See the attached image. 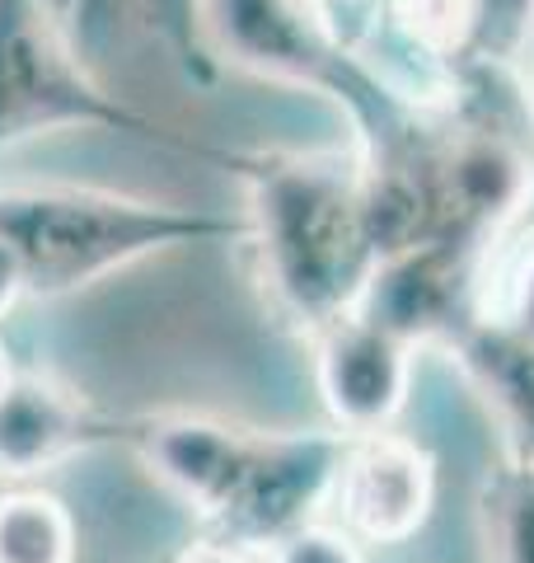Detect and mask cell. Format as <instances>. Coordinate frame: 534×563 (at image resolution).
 Here are the masks:
<instances>
[{"instance_id": "1", "label": "cell", "mask_w": 534, "mask_h": 563, "mask_svg": "<svg viewBox=\"0 0 534 563\" xmlns=\"http://www.w3.org/2000/svg\"><path fill=\"white\" fill-rule=\"evenodd\" d=\"M248 235L272 310L314 343L366 301L385 263V231L356 151L240 155Z\"/></svg>"}, {"instance_id": "2", "label": "cell", "mask_w": 534, "mask_h": 563, "mask_svg": "<svg viewBox=\"0 0 534 563\" xmlns=\"http://www.w3.org/2000/svg\"><path fill=\"white\" fill-rule=\"evenodd\" d=\"M122 442L198 512L221 544L277 550L324 521L352 432H263L221 418H141Z\"/></svg>"}, {"instance_id": "3", "label": "cell", "mask_w": 534, "mask_h": 563, "mask_svg": "<svg viewBox=\"0 0 534 563\" xmlns=\"http://www.w3.org/2000/svg\"><path fill=\"white\" fill-rule=\"evenodd\" d=\"M198 38L207 57L329 99L370 179H403L441 146L436 109L337 38L314 0H198Z\"/></svg>"}, {"instance_id": "4", "label": "cell", "mask_w": 534, "mask_h": 563, "mask_svg": "<svg viewBox=\"0 0 534 563\" xmlns=\"http://www.w3.org/2000/svg\"><path fill=\"white\" fill-rule=\"evenodd\" d=\"M244 217L146 202L103 188H0V240L24 268V296L80 291L89 282L178 244L244 240Z\"/></svg>"}, {"instance_id": "5", "label": "cell", "mask_w": 534, "mask_h": 563, "mask_svg": "<svg viewBox=\"0 0 534 563\" xmlns=\"http://www.w3.org/2000/svg\"><path fill=\"white\" fill-rule=\"evenodd\" d=\"M66 128L127 132L230 169L240 161L235 151H211L122 103L99 80V70L85 66L66 24L47 10V0H0V151Z\"/></svg>"}, {"instance_id": "6", "label": "cell", "mask_w": 534, "mask_h": 563, "mask_svg": "<svg viewBox=\"0 0 534 563\" xmlns=\"http://www.w3.org/2000/svg\"><path fill=\"white\" fill-rule=\"evenodd\" d=\"M432 455L399 432H366L347 442L324 521L356 544H403L408 536H418V526L432 512Z\"/></svg>"}, {"instance_id": "7", "label": "cell", "mask_w": 534, "mask_h": 563, "mask_svg": "<svg viewBox=\"0 0 534 563\" xmlns=\"http://www.w3.org/2000/svg\"><path fill=\"white\" fill-rule=\"evenodd\" d=\"M413 357H418L413 343H403L399 333L366 320L361 310H352L329 333H319L314 376L337 432H352V437L389 432V422L408 404Z\"/></svg>"}, {"instance_id": "8", "label": "cell", "mask_w": 534, "mask_h": 563, "mask_svg": "<svg viewBox=\"0 0 534 563\" xmlns=\"http://www.w3.org/2000/svg\"><path fill=\"white\" fill-rule=\"evenodd\" d=\"M122 428L38 372L0 376V474H38L99 442H118Z\"/></svg>"}, {"instance_id": "9", "label": "cell", "mask_w": 534, "mask_h": 563, "mask_svg": "<svg viewBox=\"0 0 534 563\" xmlns=\"http://www.w3.org/2000/svg\"><path fill=\"white\" fill-rule=\"evenodd\" d=\"M450 352L474 380V390L483 395L492 418L502 422L507 455L534 465V343L478 314L450 343Z\"/></svg>"}, {"instance_id": "10", "label": "cell", "mask_w": 534, "mask_h": 563, "mask_svg": "<svg viewBox=\"0 0 534 563\" xmlns=\"http://www.w3.org/2000/svg\"><path fill=\"white\" fill-rule=\"evenodd\" d=\"M62 24L89 70H103L118 47L141 33H159L178 62L207 76V47L198 43V0H66Z\"/></svg>"}, {"instance_id": "11", "label": "cell", "mask_w": 534, "mask_h": 563, "mask_svg": "<svg viewBox=\"0 0 534 563\" xmlns=\"http://www.w3.org/2000/svg\"><path fill=\"white\" fill-rule=\"evenodd\" d=\"M0 563H76V521L52 493L0 498Z\"/></svg>"}, {"instance_id": "12", "label": "cell", "mask_w": 534, "mask_h": 563, "mask_svg": "<svg viewBox=\"0 0 534 563\" xmlns=\"http://www.w3.org/2000/svg\"><path fill=\"white\" fill-rule=\"evenodd\" d=\"M488 563H534V465L507 461L483 484Z\"/></svg>"}, {"instance_id": "13", "label": "cell", "mask_w": 534, "mask_h": 563, "mask_svg": "<svg viewBox=\"0 0 534 563\" xmlns=\"http://www.w3.org/2000/svg\"><path fill=\"white\" fill-rule=\"evenodd\" d=\"M483 314L497 324H507L511 333H521L525 343H534V250L515 258V268L497 282V287H488Z\"/></svg>"}, {"instance_id": "14", "label": "cell", "mask_w": 534, "mask_h": 563, "mask_svg": "<svg viewBox=\"0 0 534 563\" xmlns=\"http://www.w3.org/2000/svg\"><path fill=\"white\" fill-rule=\"evenodd\" d=\"M267 563H370V559H366V544H356L329 521H314L305 531L287 536L277 550H267Z\"/></svg>"}, {"instance_id": "15", "label": "cell", "mask_w": 534, "mask_h": 563, "mask_svg": "<svg viewBox=\"0 0 534 563\" xmlns=\"http://www.w3.org/2000/svg\"><path fill=\"white\" fill-rule=\"evenodd\" d=\"M380 5L385 0H314V10L324 14V24L343 38L347 47H361L376 38V29H380Z\"/></svg>"}, {"instance_id": "16", "label": "cell", "mask_w": 534, "mask_h": 563, "mask_svg": "<svg viewBox=\"0 0 534 563\" xmlns=\"http://www.w3.org/2000/svg\"><path fill=\"white\" fill-rule=\"evenodd\" d=\"M24 296V268H20V258L10 254V244L0 240V320H5V310L14 306Z\"/></svg>"}, {"instance_id": "17", "label": "cell", "mask_w": 534, "mask_h": 563, "mask_svg": "<svg viewBox=\"0 0 534 563\" xmlns=\"http://www.w3.org/2000/svg\"><path fill=\"white\" fill-rule=\"evenodd\" d=\"M178 563H254V554L235 550V544H221V540H207V544H192Z\"/></svg>"}, {"instance_id": "18", "label": "cell", "mask_w": 534, "mask_h": 563, "mask_svg": "<svg viewBox=\"0 0 534 563\" xmlns=\"http://www.w3.org/2000/svg\"><path fill=\"white\" fill-rule=\"evenodd\" d=\"M5 372H10V366H5V362H0V376H5Z\"/></svg>"}]
</instances>
